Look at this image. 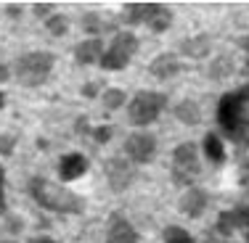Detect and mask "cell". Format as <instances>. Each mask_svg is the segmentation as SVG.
Wrapping results in <instances>:
<instances>
[{
  "mask_svg": "<svg viewBox=\"0 0 249 243\" xmlns=\"http://www.w3.org/2000/svg\"><path fill=\"white\" fill-rule=\"evenodd\" d=\"M14 146H16L14 135H0V156H11V153H14Z\"/></svg>",
  "mask_w": 249,
  "mask_h": 243,
  "instance_id": "24",
  "label": "cell"
},
{
  "mask_svg": "<svg viewBox=\"0 0 249 243\" xmlns=\"http://www.w3.org/2000/svg\"><path fill=\"white\" fill-rule=\"evenodd\" d=\"M53 64H56L53 53H48V50H32V53H24V56L16 58L14 74H16V80H19V85L37 87V85H43V82L51 77Z\"/></svg>",
  "mask_w": 249,
  "mask_h": 243,
  "instance_id": "4",
  "label": "cell"
},
{
  "mask_svg": "<svg viewBox=\"0 0 249 243\" xmlns=\"http://www.w3.org/2000/svg\"><path fill=\"white\" fill-rule=\"evenodd\" d=\"M106 243H138V230L130 225V219L122 211H114L109 217V233H106Z\"/></svg>",
  "mask_w": 249,
  "mask_h": 243,
  "instance_id": "11",
  "label": "cell"
},
{
  "mask_svg": "<svg viewBox=\"0 0 249 243\" xmlns=\"http://www.w3.org/2000/svg\"><path fill=\"white\" fill-rule=\"evenodd\" d=\"M180 50L186 53V56L201 58V56L210 53V37H207V34H196V37H191V40H183Z\"/></svg>",
  "mask_w": 249,
  "mask_h": 243,
  "instance_id": "17",
  "label": "cell"
},
{
  "mask_svg": "<svg viewBox=\"0 0 249 243\" xmlns=\"http://www.w3.org/2000/svg\"><path fill=\"white\" fill-rule=\"evenodd\" d=\"M0 243H16V241H0Z\"/></svg>",
  "mask_w": 249,
  "mask_h": 243,
  "instance_id": "34",
  "label": "cell"
},
{
  "mask_svg": "<svg viewBox=\"0 0 249 243\" xmlns=\"http://www.w3.org/2000/svg\"><path fill=\"white\" fill-rule=\"evenodd\" d=\"M204 153H207V159H210L215 167H220V164L225 162V148H223L220 135H215V132L204 135Z\"/></svg>",
  "mask_w": 249,
  "mask_h": 243,
  "instance_id": "16",
  "label": "cell"
},
{
  "mask_svg": "<svg viewBox=\"0 0 249 243\" xmlns=\"http://www.w3.org/2000/svg\"><path fill=\"white\" fill-rule=\"evenodd\" d=\"M104 172H106V180H109V188L117 193L124 191V188L135 180V164L130 162V159H122V156L106 159Z\"/></svg>",
  "mask_w": 249,
  "mask_h": 243,
  "instance_id": "8",
  "label": "cell"
},
{
  "mask_svg": "<svg viewBox=\"0 0 249 243\" xmlns=\"http://www.w3.org/2000/svg\"><path fill=\"white\" fill-rule=\"evenodd\" d=\"M90 167V162H88L82 153H67V156L58 162V177H61L64 182L69 180H77V177H82Z\"/></svg>",
  "mask_w": 249,
  "mask_h": 243,
  "instance_id": "13",
  "label": "cell"
},
{
  "mask_svg": "<svg viewBox=\"0 0 249 243\" xmlns=\"http://www.w3.org/2000/svg\"><path fill=\"white\" fill-rule=\"evenodd\" d=\"M164 243H196V241H194V235L188 230L170 225V227H164Z\"/></svg>",
  "mask_w": 249,
  "mask_h": 243,
  "instance_id": "19",
  "label": "cell"
},
{
  "mask_svg": "<svg viewBox=\"0 0 249 243\" xmlns=\"http://www.w3.org/2000/svg\"><path fill=\"white\" fill-rule=\"evenodd\" d=\"M8 66H5V64H0V82H5V80H8Z\"/></svg>",
  "mask_w": 249,
  "mask_h": 243,
  "instance_id": "29",
  "label": "cell"
},
{
  "mask_svg": "<svg viewBox=\"0 0 249 243\" xmlns=\"http://www.w3.org/2000/svg\"><path fill=\"white\" fill-rule=\"evenodd\" d=\"M244 233L249 238V206H239V209H231V211H223L217 217V225H215V233L223 235V238H231L233 233Z\"/></svg>",
  "mask_w": 249,
  "mask_h": 243,
  "instance_id": "10",
  "label": "cell"
},
{
  "mask_svg": "<svg viewBox=\"0 0 249 243\" xmlns=\"http://www.w3.org/2000/svg\"><path fill=\"white\" fill-rule=\"evenodd\" d=\"M175 116L183 124H199L201 122V111L194 100H180V103L175 106Z\"/></svg>",
  "mask_w": 249,
  "mask_h": 243,
  "instance_id": "18",
  "label": "cell"
},
{
  "mask_svg": "<svg viewBox=\"0 0 249 243\" xmlns=\"http://www.w3.org/2000/svg\"><path fill=\"white\" fill-rule=\"evenodd\" d=\"M149 72L157 77V80H170L180 72V61H178L175 53H159L157 58L149 64Z\"/></svg>",
  "mask_w": 249,
  "mask_h": 243,
  "instance_id": "15",
  "label": "cell"
},
{
  "mask_svg": "<svg viewBox=\"0 0 249 243\" xmlns=\"http://www.w3.org/2000/svg\"><path fill=\"white\" fill-rule=\"evenodd\" d=\"M217 124L233 143L249 146V85L225 93L220 98Z\"/></svg>",
  "mask_w": 249,
  "mask_h": 243,
  "instance_id": "1",
  "label": "cell"
},
{
  "mask_svg": "<svg viewBox=\"0 0 249 243\" xmlns=\"http://www.w3.org/2000/svg\"><path fill=\"white\" fill-rule=\"evenodd\" d=\"M90 135H93L96 143H109V140H111V127H109V124H101V127L90 130Z\"/></svg>",
  "mask_w": 249,
  "mask_h": 243,
  "instance_id": "23",
  "label": "cell"
},
{
  "mask_svg": "<svg viewBox=\"0 0 249 243\" xmlns=\"http://www.w3.org/2000/svg\"><path fill=\"white\" fill-rule=\"evenodd\" d=\"M29 193L48 211H58V214H82L85 211V198L80 193L69 191V188L58 185V182L45 180V177H32Z\"/></svg>",
  "mask_w": 249,
  "mask_h": 243,
  "instance_id": "2",
  "label": "cell"
},
{
  "mask_svg": "<svg viewBox=\"0 0 249 243\" xmlns=\"http://www.w3.org/2000/svg\"><path fill=\"white\" fill-rule=\"evenodd\" d=\"M124 153L133 164H146L157 153V138L149 132H133L124 140Z\"/></svg>",
  "mask_w": 249,
  "mask_h": 243,
  "instance_id": "9",
  "label": "cell"
},
{
  "mask_svg": "<svg viewBox=\"0 0 249 243\" xmlns=\"http://www.w3.org/2000/svg\"><path fill=\"white\" fill-rule=\"evenodd\" d=\"M82 29L90 32V34H98V32H104V29H114V27L104 24L98 14H88V16H82Z\"/></svg>",
  "mask_w": 249,
  "mask_h": 243,
  "instance_id": "21",
  "label": "cell"
},
{
  "mask_svg": "<svg viewBox=\"0 0 249 243\" xmlns=\"http://www.w3.org/2000/svg\"><path fill=\"white\" fill-rule=\"evenodd\" d=\"M45 27H48V32L53 34V37H61V34H67V29H69V21L64 19V14H53V16H48V21H45Z\"/></svg>",
  "mask_w": 249,
  "mask_h": 243,
  "instance_id": "20",
  "label": "cell"
},
{
  "mask_svg": "<svg viewBox=\"0 0 249 243\" xmlns=\"http://www.w3.org/2000/svg\"><path fill=\"white\" fill-rule=\"evenodd\" d=\"M5 211V169L0 164V214Z\"/></svg>",
  "mask_w": 249,
  "mask_h": 243,
  "instance_id": "25",
  "label": "cell"
},
{
  "mask_svg": "<svg viewBox=\"0 0 249 243\" xmlns=\"http://www.w3.org/2000/svg\"><path fill=\"white\" fill-rule=\"evenodd\" d=\"M101 56H104V45H101L98 37L82 40V43L74 45V61L80 66H90V64H98Z\"/></svg>",
  "mask_w": 249,
  "mask_h": 243,
  "instance_id": "14",
  "label": "cell"
},
{
  "mask_svg": "<svg viewBox=\"0 0 249 243\" xmlns=\"http://www.w3.org/2000/svg\"><path fill=\"white\" fill-rule=\"evenodd\" d=\"M241 182H244V185L249 188V167H247L244 172H241Z\"/></svg>",
  "mask_w": 249,
  "mask_h": 243,
  "instance_id": "31",
  "label": "cell"
},
{
  "mask_svg": "<svg viewBox=\"0 0 249 243\" xmlns=\"http://www.w3.org/2000/svg\"><path fill=\"white\" fill-rule=\"evenodd\" d=\"M241 48H244V53H247V72H249V37L241 40Z\"/></svg>",
  "mask_w": 249,
  "mask_h": 243,
  "instance_id": "28",
  "label": "cell"
},
{
  "mask_svg": "<svg viewBox=\"0 0 249 243\" xmlns=\"http://www.w3.org/2000/svg\"><path fill=\"white\" fill-rule=\"evenodd\" d=\"M201 164H199V151L194 143H180L173 151V167H170V175H173L175 185H191L199 177Z\"/></svg>",
  "mask_w": 249,
  "mask_h": 243,
  "instance_id": "7",
  "label": "cell"
},
{
  "mask_svg": "<svg viewBox=\"0 0 249 243\" xmlns=\"http://www.w3.org/2000/svg\"><path fill=\"white\" fill-rule=\"evenodd\" d=\"M138 53V37H135L133 32H117L114 40H111V45L104 50V56H101V69H106V72H120L124 69L130 61H133V56Z\"/></svg>",
  "mask_w": 249,
  "mask_h": 243,
  "instance_id": "6",
  "label": "cell"
},
{
  "mask_svg": "<svg viewBox=\"0 0 249 243\" xmlns=\"http://www.w3.org/2000/svg\"><path fill=\"white\" fill-rule=\"evenodd\" d=\"M3 106H5V96L0 93V109H3Z\"/></svg>",
  "mask_w": 249,
  "mask_h": 243,
  "instance_id": "33",
  "label": "cell"
},
{
  "mask_svg": "<svg viewBox=\"0 0 249 243\" xmlns=\"http://www.w3.org/2000/svg\"><path fill=\"white\" fill-rule=\"evenodd\" d=\"M247 243H249V238H247Z\"/></svg>",
  "mask_w": 249,
  "mask_h": 243,
  "instance_id": "35",
  "label": "cell"
},
{
  "mask_svg": "<svg viewBox=\"0 0 249 243\" xmlns=\"http://www.w3.org/2000/svg\"><path fill=\"white\" fill-rule=\"evenodd\" d=\"M29 243H58V241H53V238H32Z\"/></svg>",
  "mask_w": 249,
  "mask_h": 243,
  "instance_id": "30",
  "label": "cell"
},
{
  "mask_svg": "<svg viewBox=\"0 0 249 243\" xmlns=\"http://www.w3.org/2000/svg\"><path fill=\"white\" fill-rule=\"evenodd\" d=\"M167 106V96L164 93H154V90H141L135 93L133 100L127 106V119L135 127H146V124L157 122L159 114Z\"/></svg>",
  "mask_w": 249,
  "mask_h": 243,
  "instance_id": "5",
  "label": "cell"
},
{
  "mask_svg": "<svg viewBox=\"0 0 249 243\" xmlns=\"http://www.w3.org/2000/svg\"><path fill=\"white\" fill-rule=\"evenodd\" d=\"M96 93H98V85H96V82H88V85H82V96H85V98H96Z\"/></svg>",
  "mask_w": 249,
  "mask_h": 243,
  "instance_id": "26",
  "label": "cell"
},
{
  "mask_svg": "<svg viewBox=\"0 0 249 243\" xmlns=\"http://www.w3.org/2000/svg\"><path fill=\"white\" fill-rule=\"evenodd\" d=\"M51 8H53L51 3H35V14H37V16H48Z\"/></svg>",
  "mask_w": 249,
  "mask_h": 243,
  "instance_id": "27",
  "label": "cell"
},
{
  "mask_svg": "<svg viewBox=\"0 0 249 243\" xmlns=\"http://www.w3.org/2000/svg\"><path fill=\"white\" fill-rule=\"evenodd\" d=\"M207 204H210V195H207V191L191 185L186 193H183V198H180V211L186 217H191V219H199L201 214H204Z\"/></svg>",
  "mask_w": 249,
  "mask_h": 243,
  "instance_id": "12",
  "label": "cell"
},
{
  "mask_svg": "<svg viewBox=\"0 0 249 243\" xmlns=\"http://www.w3.org/2000/svg\"><path fill=\"white\" fill-rule=\"evenodd\" d=\"M8 14H11V16H19V14H21L19 5H8Z\"/></svg>",
  "mask_w": 249,
  "mask_h": 243,
  "instance_id": "32",
  "label": "cell"
},
{
  "mask_svg": "<svg viewBox=\"0 0 249 243\" xmlns=\"http://www.w3.org/2000/svg\"><path fill=\"white\" fill-rule=\"evenodd\" d=\"M122 103H124V93L120 90V87H109V90L104 93V106H106L109 111L120 109Z\"/></svg>",
  "mask_w": 249,
  "mask_h": 243,
  "instance_id": "22",
  "label": "cell"
},
{
  "mask_svg": "<svg viewBox=\"0 0 249 243\" xmlns=\"http://www.w3.org/2000/svg\"><path fill=\"white\" fill-rule=\"evenodd\" d=\"M120 21H124L127 27L146 24L151 32L159 34V32H167L170 24H173V11L162 3H124Z\"/></svg>",
  "mask_w": 249,
  "mask_h": 243,
  "instance_id": "3",
  "label": "cell"
}]
</instances>
